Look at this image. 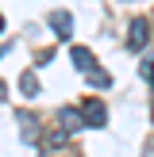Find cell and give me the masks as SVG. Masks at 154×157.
I'll return each mask as SVG.
<instances>
[{
  "instance_id": "2",
  "label": "cell",
  "mask_w": 154,
  "mask_h": 157,
  "mask_svg": "<svg viewBox=\"0 0 154 157\" xmlns=\"http://www.w3.org/2000/svg\"><path fill=\"white\" fill-rule=\"evenodd\" d=\"M146 42H150V23H146V19H131V27H127V46H131V50H143Z\"/></svg>"
},
{
  "instance_id": "9",
  "label": "cell",
  "mask_w": 154,
  "mask_h": 157,
  "mask_svg": "<svg viewBox=\"0 0 154 157\" xmlns=\"http://www.w3.org/2000/svg\"><path fill=\"white\" fill-rule=\"evenodd\" d=\"M139 69H143V77H146V81H150V84H154V61H143V65H139Z\"/></svg>"
},
{
  "instance_id": "6",
  "label": "cell",
  "mask_w": 154,
  "mask_h": 157,
  "mask_svg": "<svg viewBox=\"0 0 154 157\" xmlns=\"http://www.w3.org/2000/svg\"><path fill=\"white\" fill-rule=\"evenodd\" d=\"M15 123L23 127V142H35V115H27V111H15Z\"/></svg>"
},
{
  "instance_id": "5",
  "label": "cell",
  "mask_w": 154,
  "mask_h": 157,
  "mask_svg": "<svg viewBox=\"0 0 154 157\" xmlns=\"http://www.w3.org/2000/svg\"><path fill=\"white\" fill-rule=\"evenodd\" d=\"M58 123H62V130H69V134H73V130L77 127H81V115H77V107H62V111H58Z\"/></svg>"
},
{
  "instance_id": "1",
  "label": "cell",
  "mask_w": 154,
  "mask_h": 157,
  "mask_svg": "<svg viewBox=\"0 0 154 157\" xmlns=\"http://www.w3.org/2000/svg\"><path fill=\"white\" fill-rule=\"evenodd\" d=\"M81 119H85V127H104L108 123V107L100 100H85L81 104Z\"/></svg>"
},
{
  "instance_id": "7",
  "label": "cell",
  "mask_w": 154,
  "mask_h": 157,
  "mask_svg": "<svg viewBox=\"0 0 154 157\" xmlns=\"http://www.w3.org/2000/svg\"><path fill=\"white\" fill-rule=\"evenodd\" d=\"M89 84H92V88H108V84H112V77L100 73V69H92V73H89Z\"/></svg>"
},
{
  "instance_id": "4",
  "label": "cell",
  "mask_w": 154,
  "mask_h": 157,
  "mask_svg": "<svg viewBox=\"0 0 154 157\" xmlns=\"http://www.w3.org/2000/svg\"><path fill=\"white\" fill-rule=\"evenodd\" d=\"M50 27L58 31V38H69V35H73V15H69L66 8H54V12H50Z\"/></svg>"
},
{
  "instance_id": "3",
  "label": "cell",
  "mask_w": 154,
  "mask_h": 157,
  "mask_svg": "<svg viewBox=\"0 0 154 157\" xmlns=\"http://www.w3.org/2000/svg\"><path fill=\"white\" fill-rule=\"evenodd\" d=\"M69 61H73V65H77V73H85V77L96 69V58H92V50H89V46H73V50H69Z\"/></svg>"
},
{
  "instance_id": "8",
  "label": "cell",
  "mask_w": 154,
  "mask_h": 157,
  "mask_svg": "<svg viewBox=\"0 0 154 157\" xmlns=\"http://www.w3.org/2000/svg\"><path fill=\"white\" fill-rule=\"evenodd\" d=\"M19 88H23V96H35V92H38V81H35V73H23Z\"/></svg>"
}]
</instances>
